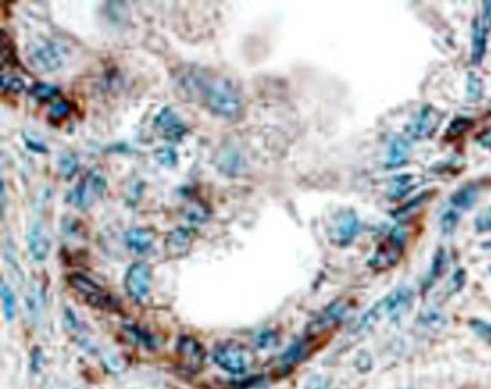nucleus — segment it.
Instances as JSON below:
<instances>
[{
    "label": "nucleus",
    "instance_id": "11",
    "mask_svg": "<svg viewBox=\"0 0 491 389\" xmlns=\"http://www.w3.org/2000/svg\"><path fill=\"white\" fill-rule=\"evenodd\" d=\"M154 129L162 137L171 142H180L189 133V129L180 115L168 106L160 109V112L154 116Z\"/></svg>",
    "mask_w": 491,
    "mask_h": 389
},
{
    "label": "nucleus",
    "instance_id": "35",
    "mask_svg": "<svg viewBox=\"0 0 491 389\" xmlns=\"http://www.w3.org/2000/svg\"><path fill=\"white\" fill-rule=\"evenodd\" d=\"M466 284V270L464 269H458L454 275H452L450 278V282L448 285V289H449V293L450 294H454V293H458L459 290L463 289Z\"/></svg>",
    "mask_w": 491,
    "mask_h": 389
},
{
    "label": "nucleus",
    "instance_id": "29",
    "mask_svg": "<svg viewBox=\"0 0 491 389\" xmlns=\"http://www.w3.org/2000/svg\"><path fill=\"white\" fill-rule=\"evenodd\" d=\"M70 112H72V106H70L67 101H58V103H54L50 107L48 118L50 122L58 124L61 121H64L65 118H68Z\"/></svg>",
    "mask_w": 491,
    "mask_h": 389
},
{
    "label": "nucleus",
    "instance_id": "14",
    "mask_svg": "<svg viewBox=\"0 0 491 389\" xmlns=\"http://www.w3.org/2000/svg\"><path fill=\"white\" fill-rule=\"evenodd\" d=\"M28 251L32 256V260L36 263H43L48 260L49 251H50V240L45 234V230L40 222H35L30 225L26 236Z\"/></svg>",
    "mask_w": 491,
    "mask_h": 389
},
{
    "label": "nucleus",
    "instance_id": "41",
    "mask_svg": "<svg viewBox=\"0 0 491 389\" xmlns=\"http://www.w3.org/2000/svg\"><path fill=\"white\" fill-rule=\"evenodd\" d=\"M477 230L479 232H485V231H491V217L487 216H481L477 219Z\"/></svg>",
    "mask_w": 491,
    "mask_h": 389
},
{
    "label": "nucleus",
    "instance_id": "28",
    "mask_svg": "<svg viewBox=\"0 0 491 389\" xmlns=\"http://www.w3.org/2000/svg\"><path fill=\"white\" fill-rule=\"evenodd\" d=\"M473 127V120L470 118H457L450 122V126L446 131V139H457L466 135L467 131Z\"/></svg>",
    "mask_w": 491,
    "mask_h": 389
},
{
    "label": "nucleus",
    "instance_id": "2",
    "mask_svg": "<svg viewBox=\"0 0 491 389\" xmlns=\"http://www.w3.org/2000/svg\"><path fill=\"white\" fill-rule=\"evenodd\" d=\"M412 300V290L407 287H401V289L395 290L387 298L381 299L375 303L369 311H366L364 315L360 318V322L357 323V331L370 329L372 326H375L378 322L383 320L384 317H399L405 311L408 309L410 303Z\"/></svg>",
    "mask_w": 491,
    "mask_h": 389
},
{
    "label": "nucleus",
    "instance_id": "38",
    "mask_svg": "<svg viewBox=\"0 0 491 389\" xmlns=\"http://www.w3.org/2000/svg\"><path fill=\"white\" fill-rule=\"evenodd\" d=\"M306 389H334V388L331 386L330 380H326L324 377H313L309 380Z\"/></svg>",
    "mask_w": 491,
    "mask_h": 389
},
{
    "label": "nucleus",
    "instance_id": "44",
    "mask_svg": "<svg viewBox=\"0 0 491 389\" xmlns=\"http://www.w3.org/2000/svg\"><path fill=\"white\" fill-rule=\"evenodd\" d=\"M490 270H491V267H490Z\"/></svg>",
    "mask_w": 491,
    "mask_h": 389
},
{
    "label": "nucleus",
    "instance_id": "16",
    "mask_svg": "<svg viewBox=\"0 0 491 389\" xmlns=\"http://www.w3.org/2000/svg\"><path fill=\"white\" fill-rule=\"evenodd\" d=\"M194 242L192 231L188 228H176L168 232L165 238V249L169 256H183L188 254Z\"/></svg>",
    "mask_w": 491,
    "mask_h": 389
},
{
    "label": "nucleus",
    "instance_id": "9",
    "mask_svg": "<svg viewBox=\"0 0 491 389\" xmlns=\"http://www.w3.org/2000/svg\"><path fill=\"white\" fill-rule=\"evenodd\" d=\"M124 289L135 302H144L152 290V269L147 263L138 261L127 269Z\"/></svg>",
    "mask_w": 491,
    "mask_h": 389
},
{
    "label": "nucleus",
    "instance_id": "18",
    "mask_svg": "<svg viewBox=\"0 0 491 389\" xmlns=\"http://www.w3.org/2000/svg\"><path fill=\"white\" fill-rule=\"evenodd\" d=\"M487 52V29L479 19L473 20L472 26V62L479 65Z\"/></svg>",
    "mask_w": 491,
    "mask_h": 389
},
{
    "label": "nucleus",
    "instance_id": "10",
    "mask_svg": "<svg viewBox=\"0 0 491 389\" xmlns=\"http://www.w3.org/2000/svg\"><path fill=\"white\" fill-rule=\"evenodd\" d=\"M441 121L443 113L439 109H435L430 104L424 106L407 126V133L411 139L422 141V139L431 137L435 131L439 130Z\"/></svg>",
    "mask_w": 491,
    "mask_h": 389
},
{
    "label": "nucleus",
    "instance_id": "5",
    "mask_svg": "<svg viewBox=\"0 0 491 389\" xmlns=\"http://www.w3.org/2000/svg\"><path fill=\"white\" fill-rule=\"evenodd\" d=\"M405 242H407V231L401 227H396L388 234L386 242L381 243L377 251L373 252L372 258L369 260V266L377 271L393 269L401 260Z\"/></svg>",
    "mask_w": 491,
    "mask_h": 389
},
{
    "label": "nucleus",
    "instance_id": "15",
    "mask_svg": "<svg viewBox=\"0 0 491 389\" xmlns=\"http://www.w3.org/2000/svg\"><path fill=\"white\" fill-rule=\"evenodd\" d=\"M154 231L150 228H132L124 232V243L132 252L138 255L147 254L154 243Z\"/></svg>",
    "mask_w": 491,
    "mask_h": 389
},
{
    "label": "nucleus",
    "instance_id": "21",
    "mask_svg": "<svg viewBox=\"0 0 491 389\" xmlns=\"http://www.w3.org/2000/svg\"><path fill=\"white\" fill-rule=\"evenodd\" d=\"M58 169L62 178L72 180V178L77 174V170H79V159H77V155L74 153L61 154L58 159Z\"/></svg>",
    "mask_w": 491,
    "mask_h": 389
},
{
    "label": "nucleus",
    "instance_id": "42",
    "mask_svg": "<svg viewBox=\"0 0 491 389\" xmlns=\"http://www.w3.org/2000/svg\"><path fill=\"white\" fill-rule=\"evenodd\" d=\"M482 25L488 30L491 27V0L484 2V17H482Z\"/></svg>",
    "mask_w": 491,
    "mask_h": 389
},
{
    "label": "nucleus",
    "instance_id": "30",
    "mask_svg": "<svg viewBox=\"0 0 491 389\" xmlns=\"http://www.w3.org/2000/svg\"><path fill=\"white\" fill-rule=\"evenodd\" d=\"M482 91H484V85H482L478 74L469 73V77H467V98L477 101L481 98Z\"/></svg>",
    "mask_w": 491,
    "mask_h": 389
},
{
    "label": "nucleus",
    "instance_id": "25",
    "mask_svg": "<svg viewBox=\"0 0 491 389\" xmlns=\"http://www.w3.org/2000/svg\"><path fill=\"white\" fill-rule=\"evenodd\" d=\"M29 96L34 97L38 101H48V100H52V98L59 96V88L54 87V85H50V83L38 82L30 87Z\"/></svg>",
    "mask_w": 491,
    "mask_h": 389
},
{
    "label": "nucleus",
    "instance_id": "13",
    "mask_svg": "<svg viewBox=\"0 0 491 389\" xmlns=\"http://www.w3.org/2000/svg\"><path fill=\"white\" fill-rule=\"evenodd\" d=\"M177 353L180 356V362L185 368L196 373L202 367L205 362V348L200 342L192 337H182L178 340L177 344Z\"/></svg>",
    "mask_w": 491,
    "mask_h": 389
},
{
    "label": "nucleus",
    "instance_id": "22",
    "mask_svg": "<svg viewBox=\"0 0 491 389\" xmlns=\"http://www.w3.org/2000/svg\"><path fill=\"white\" fill-rule=\"evenodd\" d=\"M444 267H446V252H444L443 249H439V251L434 255L431 269H430V271H428V275L425 278V284H424L425 290L430 289V287L441 276Z\"/></svg>",
    "mask_w": 491,
    "mask_h": 389
},
{
    "label": "nucleus",
    "instance_id": "40",
    "mask_svg": "<svg viewBox=\"0 0 491 389\" xmlns=\"http://www.w3.org/2000/svg\"><path fill=\"white\" fill-rule=\"evenodd\" d=\"M477 142L482 148H487V150H491V129L481 131V133L477 136Z\"/></svg>",
    "mask_w": 491,
    "mask_h": 389
},
{
    "label": "nucleus",
    "instance_id": "3",
    "mask_svg": "<svg viewBox=\"0 0 491 389\" xmlns=\"http://www.w3.org/2000/svg\"><path fill=\"white\" fill-rule=\"evenodd\" d=\"M213 361L224 371L244 375L254 364V353L238 341H222L213 348Z\"/></svg>",
    "mask_w": 491,
    "mask_h": 389
},
{
    "label": "nucleus",
    "instance_id": "37",
    "mask_svg": "<svg viewBox=\"0 0 491 389\" xmlns=\"http://www.w3.org/2000/svg\"><path fill=\"white\" fill-rule=\"evenodd\" d=\"M23 139H25V144L28 146V150L38 153V154H48L49 153L48 145H45L44 142H41L40 139H36L35 136L25 135V137H23Z\"/></svg>",
    "mask_w": 491,
    "mask_h": 389
},
{
    "label": "nucleus",
    "instance_id": "23",
    "mask_svg": "<svg viewBox=\"0 0 491 389\" xmlns=\"http://www.w3.org/2000/svg\"><path fill=\"white\" fill-rule=\"evenodd\" d=\"M0 293H2V303H3V314L6 322H12L15 314H17V300L11 290V287L5 281L0 284Z\"/></svg>",
    "mask_w": 491,
    "mask_h": 389
},
{
    "label": "nucleus",
    "instance_id": "34",
    "mask_svg": "<svg viewBox=\"0 0 491 389\" xmlns=\"http://www.w3.org/2000/svg\"><path fill=\"white\" fill-rule=\"evenodd\" d=\"M458 222H459V216L455 210H448V212L441 216V221H440L441 231L444 234H452V232L455 231Z\"/></svg>",
    "mask_w": 491,
    "mask_h": 389
},
{
    "label": "nucleus",
    "instance_id": "26",
    "mask_svg": "<svg viewBox=\"0 0 491 389\" xmlns=\"http://www.w3.org/2000/svg\"><path fill=\"white\" fill-rule=\"evenodd\" d=\"M0 87H2V91L8 92V94H20V92L26 89V83L20 76L3 73L0 76Z\"/></svg>",
    "mask_w": 491,
    "mask_h": 389
},
{
    "label": "nucleus",
    "instance_id": "24",
    "mask_svg": "<svg viewBox=\"0 0 491 389\" xmlns=\"http://www.w3.org/2000/svg\"><path fill=\"white\" fill-rule=\"evenodd\" d=\"M309 348H307V340H298V341H295L293 344L286 350L283 357H282V361L286 364V365H293V364H298L301 362L304 357H306L309 353Z\"/></svg>",
    "mask_w": 491,
    "mask_h": 389
},
{
    "label": "nucleus",
    "instance_id": "8",
    "mask_svg": "<svg viewBox=\"0 0 491 389\" xmlns=\"http://www.w3.org/2000/svg\"><path fill=\"white\" fill-rule=\"evenodd\" d=\"M362 231V222L354 210H342L337 213L330 230V240L333 245L346 247L358 237Z\"/></svg>",
    "mask_w": 491,
    "mask_h": 389
},
{
    "label": "nucleus",
    "instance_id": "7",
    "mask_svg": "<svg viewBox=\"0 0 491 389\" xmlns=\"http://www.w3.org/2000/svg\"><path fill=\"white\" fill-rule=\"evenodd\" d=\"M68 284L92 308L115 309V302L105 289L83 274H72Z\"/></svg>",
    "mask_w": 491,
    "mask_h": 389
},
{
    "label": "nucleus",
    "instance_id": "27",
    "mask_svg": "<svg viewBox=\"0 0 491 389\" xmlns=\"http://www.w3.org/2000/svg\"><path fill=\"white\" fill-rule=\"evenodd\" d=\"M154 159L162 166L174 168L178 163V154L173 146H159L158 150H154Z\"/></svg>",
    "mask_w": 491,
    "mask_h": 389
},
{
    "label": "nucleus",
    "instance_id": "20",
    "mask_svg": "<svg viewBox=\"0 0 491 389\" xmlns=\"http://www.w3.org/2000/svg\"><path fill=\"white\" fill-rule=\"evenodd\" d=\"M408 144L405 139L402 137H396L393 139V142L390 144V148H388V155L386 160V166L387 168H401L402 165L407 163L408 159Z\"/></svg>",
    "mask_w": 491,
    "mask_h": 389
},
{
    "label": "nucleus",
    "instance_id": "43",
    "mask_svg": "<svg viewBox=\"0 0 491 389\" xmlns=\"http://www.w3.org/2000/svg\"><path fill=\"white\" fill-rule=\"evenodd\" d=\"M40 364H41L40 348H35L34 353H32V367H34V370H38V367H40Z\"/></svg>",
    "mask_w": 491,
    "mask_h": 389
},
{
    "label": "nucleus",
    "instance_id": "36",
    "mask_svg": "<svg viewBox=\"0 0 491 389\" xmlns=\"http://www.w3.org/2000/svg\"><path fill=\"white\" fill-rule=\"evenodd\" d=\"M129 333H132L134 335L135 341H138L139 344H143V346H147V347H153L154 346V342H153V338L148 335V333L143 329H139L136 328V326H127V329H126Z\"/></svg>",
    "mask_w": 491,
    "mask_h": 389
},
{
    "label": "nucleus",
    "instance_id": "4",
    "mask_svg": "<svg viewBox=\"0 0 491 389\" xmlns=\"http://www.w3.org/2000/svg\"><path fill=\"white\" fill-rule=\"evenodd\" d=\"M29 64L40 73H56L67 65L68 49L59 41L45 40L29 52Z\"/></svg>",
    "mask_w": 491,
    "mask_h": 389
},
{
    "label": "nucleus",
    "instance_id": "31",
    "mask_svg": "<svg viewBox=\"0 0 491 389\" xmlns=\"http://www.w3.org/2000/svg\"><path fill=\"white\" fill-rule=\"evenodd\" d=\"M432 193H434V192H431V190H430V192H424L422 194H419V197L412 198V199H411L410 202H407V204H405L404 207H401L399 210H397L396 216H407V214L412 213V212H415V210H417L419 207H422V205L425 204V202L431 198Z\"/></svg>",
    "mask_w": 491,
    "mask_h": 389
},
{
    "label": "nucleus",
    "instance_id": "32",
    "mask_svg": "<svg viewBox=\"0 0 491 389\" xmlns=\"http://www.w3.org/2000/svg\"><path fill=\"white\" fill-rule=\"evenodd\" d=\"M278 333L272 329H264L262 332L257 333L255 337V344L260 348H271L278 344Z\"/></svg>",
    "mask_w": 491,
    "mask_h": 389
},
{
    "label": "nucleus",
    "instance_id": "6",
    "mask_svg": "<svg viewBox=\"0 0 491 389\" xmlns=\"http://www.w3.org/2000/svg\"><path fill=\"white\" fill-rule=\"evenodd\" d=\"M107 188V181L105 175L101 174V170L97 168H92L88 170V174L85 175L82 183H79L76 188L67 194V201L70 204L74 205L79 210H87L96 197H101Z\"/></svg>",
    "mask_w": 491,
    "mask_h": 389
},
{
    "label": "nucleus",
    "instance_id": "19",
    "mask_svg": "<svg viewBox=\"0 0 491 389\" xmlns=\"http://www.w3.org/2000/svg\"><path fill=\"white\" fill-rule=\"evenodd\" d=\"M478 197H479V184L469 183L452 194L450 204L454 208L469 210L474 202H477Z\"/></svg>",
    "mask_w": 491,
    "mask_h": 389
},
{
    "label": "nucleus",
    "instance_id": "12",
    "mask_svg": "<svg viewBox=\"0 0 491 389\" xmlns=\"http://www.w3.org/2000/svg\"><path fill=\"white\" fill-rule=\"evenodd\" d=\"M348 305L345 302L337 300L331 303V305L326 308L322 314H319L313 322H311L307 326L306 331V337L307 338H315L317 335H321L322 332L328 331L333 326H336L337 323H340L344 320V317L346 314Z\"/></svg>",
    "mask_w": 491,
    "mask_h": 389
},
{
    "label": "nucleus",
    "instance_id": "1",
    "mask_svg": "<svg viewBox=\"0 0 491 389\" xmlns=\"http://www.w3.org/2000/svg\"><path fill=\"white\" fill-rule=\"evenodd\" d=\"M177 85L191 101L224 120L235 121L242 116L244 100L240 91L227 77L210 68L185 65L177 69Z\"/></svg>",
    "mask_w": 491,
    "mask_h": 389
},
{
    "label": "nucleus",
    "instance_id": "39",
    "mask_svg": "<svg viewBox=\"0 0 491 389\" xmlns=\"http://www.w3.org/2000/svg\"><path fill=\"white\" fill-rule=\"evenodd\" d=\"M188 219L192 222V223H202L206 219H207V213L205 212V208H200V207H194L191 212L188 213Z\"/></svg>",
    "mask_w": 491,
    "mask_h": 389
},
{
    "label": "nucleus",
    "instance_id": "17",
    "mask_svg": "<svg viewBox=\"0 0 491 389\" xmlns=\"http://www.w3.org/2000/svg\"><path fill=\"white\" fill-rule=\"evenodd\" d=\"M420 183V178L415 174H402L396 175L393 180L390 181V188H388V198L392 201L401 199L404 197H407L410 192L415 190Z\"/></svg>",
    "mask_w": 491,
    "mask_h": 389
},
{
    "label": "nucleus",
    "instance_id": "33",
    "mask_svg": "<svg viewBox=\"0 0 491 389\" xmlns=\"http://www.w3.org/2000/svg\"><path fill=\"white\" fill-rule=\"evenodd\" d=\"M469 324L472 331L477 333L481 340H484L491 346V324L488 322L481 320V318H472Z\"/></svg>",
    "mask_w": 491,
    "mask_h": 389
}]
</instances>
